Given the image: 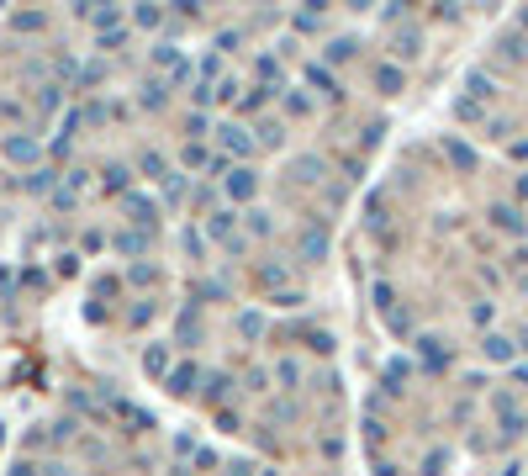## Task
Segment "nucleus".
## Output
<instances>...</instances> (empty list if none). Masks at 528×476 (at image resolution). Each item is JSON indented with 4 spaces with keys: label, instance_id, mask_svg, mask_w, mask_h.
Instances as JSON below:
<instances>
[{
    "label": "nucleus",
    "instance_id": "nucleus-1",
    "mask_svg": "<svg viewBox=\"0 0 528 476\" xmlns=\"http://www.w3.org/2000/svg\"><path fill=\"white\" fill-rule=\"evenodd\" d=\"M486 355H492V360H507V355H513V344H507V339H492V344H486Z\"/></svg>",
    "mask_w": 528,
    "mask_h": 476
}]
</instances>
